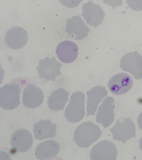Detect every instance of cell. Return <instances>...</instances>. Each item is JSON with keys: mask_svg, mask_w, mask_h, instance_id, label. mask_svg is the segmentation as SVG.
Wrapping results in <instances>:
<instances>
[{"mask_svg": "<svg viewBox=\"0 0 142 160\" xmlns=\"http://www.w3.org/2000/svg\"><path fill=\"white\" fill-rule=\"evenodd\" d=\"M102 134L98 125L91 121H87L76 129L73 140L79 147L88 148L100 138Z\"/></svg>", "mask_w": 142, "mask_h": 160, "instance_id": "6da1fadb", "label": "cell"}, {"mask_svg": "<svg viewBox=\"0 0 142 160\" xmlns=\"http://www.w3.org/2000/svg\"><path fill=\"white\" fill-rule=\"evenodd\" d=\"M85 95L81 91H76L72 95L65 111V117L67 120L76 123L83 119L85 115Z\"/></svg>", "mask_w": 142, "mask_h": 160, "instance_id": "7a4b0ae2", "label": "cell"}, {"mask_svg": "<svg viewBox=\"0 0 142 160\" xmlns=\"http://www.w3.org/2000/svg\"><path fill=\"white\" fill-rule=\"evenodd\" d=\"M20 88L15 83H8L0 89V106L6 110L17 108L20 104Z\"/></svg>", "mask_w": 142, "mask_h": 160, "instance_id": "3957f363", "label": "cell"}, {"mask_svg": "<svg viewBox=\"0 0 142 160\" xmlns=\"http://www.w3.org/2000/svg\"><path fill=\"white\" fill-rule=\"evenodd\" d=\"M110 130L113 136V140L123 143L136 137L135 125L130 117H122L119 118Z\"/></svg>", "mask_w": 142, "mask_h": 160, "instance_id": "277c9868", "label": "cell"}, {"mask_svg": "<svg viewBox=\"0 0 142 160\" xmlns=\"http://www.w3.org/2000/svg\"><path fill=\"white\" fill-rule=\"evenodd\" d=\"M63 65L57 61L55 56L52 58L46 57L44 59L39 60V65L36 68L40 78L47 81H55L57 76L62 75L61 70Z\"/></svg>", "mask_w": 142, "mask_h": 160, "instance_id": "5b68a950", "label": "cell"}, {"mask_svg": "<svg viewBox=\"0 0 142 160\" xmlns=\"http://www.w3.org/2000/svg\"><path fill=\"white\" fill-rule=\"evenodd\" d=\"M120 67L123 71L131 74L135 79H142V56L138 52H128L123 56Z\"/></svg>", "mask_w": 142, "mask_h": 160, "instance_id": "8992f818", "label": "cell"}, {"mask_svg": "<svg viewBox=\"0 0 142 160\" xmlns=\"http://www.w3.org/2000/svg\"><path fill=\"white\" fill-rule=\"evenodd\" d=\"M118 156V150L113 142L107 140L100 141L95 145L90 153L92 160H115Z\"/></svg>", "mask_w": 142, "mask_h": 160, "instance_id": "52a82bcc", "label": "cell"}, {"mask_svg": "<svg viewBox=\"0 0 142 160\" xmlns=\"http://www.w3.org/2000/svg\"><path fill=\"white\" fill-rule=\"evenodd\" d=\"M65 31L68 37L75 40H81L86 37L90 31L79 15L67 19Z\"/></svg>", "mask_w": 142, "mask_h": 160, "instance_id": "ba28073f", "label": "cell"}, {"mask_svg": "<svg viewBox=\"0 0 142 160\" xmlns=\"http://www.w3.org/2000/svg\"><path fill=\"white\" fill-rule=\"evenodd\" d=\"M82 16L90 26L96 27L102 23L105 14L100 6L93 1H88L83 5Z\"/></svg>", "mask_w": 142, "mask_h": 160, "instance_id": "9c48e42d", "label": "cell"}, {"mask_svg": "<svg viewBox=\"0 0 142 160\" xmlns=\"http://www.w3.org/2000/svg\"><path fill=\"white\" fill-rule=\"evenodd\" d=\"M133 84V78L128 74L121 72L117 74L110 79L108 88L110 91L115 95L126 93L131 89Z\"/></svg>", "mask_w": 142, "mask_h": 160, "instance_id": "30bf717a", "label": "cell"}, {"mask_svg": "<svg viewBox=\"0 0 142 160\" xmlns=\"http://www.w3.org/2000/svg\"><path fill=\"white\" fill-rule=\"evenodd\" d=\"M115 100L111 97L105 98L100 106L96 121L103 125L104 128L109 127L115 120Z\"/></svg>", "mask_w": 142, "mask_h": 160, "instance_id": "8fae6325", "label": "cell"}, {"mask_svg": "<svg viewBox=\"0 0 142 160\" xmlns=\"http://www.w3.org/2000/svg\"><path fill=\"white\" fill-rule=\"evenodd\" d=\"M5 40L6 44L10 48L20 49L25 46L28 42V33L23 28L15 26L7 31Z\"/></svg>", "mask_w": 142, "mask_h": 160, "instance_id": "7c38bea8", "label": "cell"}, {"mask_svg": "<svg viewBox=\"0 0 142 160\" xmlns=\"http://www.w3.org/2000/svg\"><path fill=\"white\" fill-rule=\"evenodd\" d=\"M33 137L31 132L25 129H21L13 133L11 138L12 148L17 152H25L29 150L33 143Z\"/></svg>", "mask_w": 142, "mask_h": 160, "instance_id": "4fadbf2b", "label": "cell"}, {"mask_svg": "<svg viewBox=\"0 0 142 160\" xmlns=\"http://www.w3.org/2000/svg\"><path fill=\"white\" fill-rule=\"evenodd\" d=\"M56 54L60 61L63 63H71L78 57V46L71 41H62L57 46Z\"/></svg>", "mask_w": 142, "mask_h": 160, "instance_id": "5bb4252c", "label": "cell"}, {"mask_svg": "<svg viewBox=\"0 0 142 160\" xmlns=\"http://www.w3.org/2000/svg\"><path fill=\"white\" fill-rule=\"evenodd\" d=\"M44 93L41 89L31 85L24 89L23 93V103L26 107L35 108L39 107L44 101Z\"/></svg>", "mask_w": 142, "mask_h": 160, "instance_id": "9a60e30c", "label": "cell"}, {"mask_svg": "<svg viewBox=\"0 0 142 160\" xmlns=\"http://www.w3.org/2000/svg\"><path fill=\"white\" fill-rule=\"evenodd\" d=\"M87 116L94 115L103 98L108 96V92L103 86H97L92 88L87 92Z\"/></svg>", "mask_w": 142, "mask_h": 160, "instance_id": "2e32d148", "label": "cell"}, {"mask_svg": "<svg viewBox=\"0 0 142 160\" xmlns=\"http://www.w3.org/2000/svg\"><path fill=\"white\" fill-rule=\"evenodd\" d=\"M33 131L36 139L53 138L56 136V124L49 119L42 120L33 125Z\"/></svg>", "mask_w": 142, "mask_h": 160, "instance_id": "e0dca14e", "label": "cell"}, {"mask_svg": "<svg viewBox=\"0 0 142 160\" xmlns=\"http://www.w3.org/2000/svg\"><path fill=\"white\" fill-rule=\"evenodd\" d=\"M59 144L54 140H48L41 142L36 148L35 156L37 159L43 160L52 158L59 153Z\"/></svg>", "mask_w": 142, "mask_h": 160, "instance_id": "ac0fdd59", "label": "cell"}, {"mask_svg": "<svg viewBox=\"0 0 142 160\" xmlns=\"http://www.w3.org/2000/svg\"><path fill=\"white\" fill-rule=\"evenodd\" d=\"M69 92L63 88L54 90L48 97L49 108L52 111H58L63 110L68 102Z\"/></svg>", "mask_w": 142, "mask_h": 160, "instance_id": "d6986e66", "label": "cell"}, {"mask_svg": "<svg viewBox=\"0 0 142 160\" xmlns=\"http://www.w3.org/2000/svg\"><path fill=\"white\" fill-rule=\"evenodd\" d=\"M128 6L135 11H142V0H126Z\"/></svg>", "mask_w": 142, "mask_h": 160, "instance_id": "ffe728a7", "label": "cell"}, {"mask_svg": "<svg viewBox=\"0 0 142 160\" xmlns=\"http://www.w3.org/2000/svg\"><path fill=\"white\" fill-rule=\"evenodd\" d=\"M61 3L66 7L74 8L80 4L83 0H59Z\"/></svg>", "mask_w": 142, "mask_h": 160, "instance_id": "44dd1931", "label": "cell"}, {"mask_svg": "<svg viewBox=\"0 0 142 160\" xmlns=\"http://www.w3.org/2000/svg\"><path fill=\"white\" fill-rule=\"evenodd\" d=\"M103 2L104 3L111 6L115 9L116 7L121 6L123 0H103Z\"/></svg>", "mask_w": 142, "mask_h": 160, "instance_id": "7402d4cb", "label": "cell"}, {"mask_svg": "<svg viewBox=\"0 0 142 160\" xmlns=\"http://www.w3.org/2000/svg\"><path fill=\"white\" fill-rule=\"evenodd\" d=\"M138 123L140 128L142 130V112L138 116Z\"/></svg>", "mask_w": 142, "mask_h": 160, "instance_id": "603a6c76", "label": "cell"}, {"mask_svg": "<svg viewBox=\"0 0 142 160\" xmlns=\"http://www.w3.org/2000/svg\"><path fill=\"white\" fill-rule=\"evenodd\" d=\"M140 148L142 151V137L139 141Z\"/></svg>", "mask_w": 142, "mask_h": 160, "instance_id": "cb8c5ba5", "label": "cell"}]
</instances>
